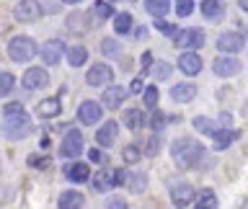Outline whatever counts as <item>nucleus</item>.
I'll list each match as a JSON object with an SVG mask.
<instances>
[{"mask_svg":"<svg viewBox=\"0 0 248 209\" xmlns=\"http://www.w3.org/2000/svg\"><path fill=\"white\" fill-rule=\"evenodd\" d=\"M34 132V124H31L29 114L23 111L21 104H5L3 106V134L5 139H23Z\"/></svg>","mask_w":248,"mask_h":209,"instance_id":"f257e3e1","label":"nucleus"},{"mask_svg":"<svg viewBox=\"0 0 248 209\" xmlns=\"http://www.w3.org/2000/svg\"><path fill=\"white\" fill-rule=\"evenodd\" d=\"M170 158L176 160L178 168H197L199 160L204 158V147H202L197 139L181 137L170 145Z\"/></svg>","mask_w":248,"mask_h":209,"instance_id":"f03ea898","label":"nucleus"},{"mask_svg":"<svg viewBox=\"0 0 248 209\" xmlns=\"http://www.w3.org/2000/svg\"><path fill=\"white\" fill-rule=\"evenodd\" d=\"M8 57L13 62H31L36 57V44L29 36H13L8 42Z\"/></svg>","mask_w":248,"mask_h":209,"instance_id":"7ed1b4c3","label":"nucleus"},{"mask_svg":"<svg viewBox=\"0 0 248 209\" xmlns=\"http://www.w3.org/2000/svg\"><path fill=\"white\" fill-rule=\"evenodd\" d=\"M65 54H67V46H65L62 39H49V42L42 44V62H44V65H49V67L57 65Z\"/></svg>","mask_w":248,"mask_h":209,"instance_id":"20e7f679","label":"nucleus"},{"mask_svg":"<svg viewBox=\"0 0 248 209\" xmlns=\"http://www.w3.org/2000/svg\"><path fill=\"white\" fill-rule=\"evenodd\" d=\"M46 83H49V75H46L44 67H29L21 75V85L26 90H42V88H46Z\"/></svg>","mask_w":248,"mask_h":209,"instance_id":"39448f33","label":"nucleus"},{"mask_svg":"<svg viewBox=\"0 0 248 209\" xmlns=\"http://www.w3.org/2000/svg\"><path fill=\"white\" fill-rule=\"evenodd\" d=\"M60 152L62 158H78L83 152V134L78 129H67V134L62 137V145H60Z\"/></svg>","mask_w":248,"mask_h":209,"instance_id":"423d86ee","label":"nucleus"},{"mask_svg":"<svg viewBox=\"0 0 248 209\" xmlns=\"http://www.w3.org/2000/svg\"><path fill=\"white\" fill-rule=\"evenodd\" d=\"M243 46H246V39L238 31H225V34L217 36V49L222 54H238Z\"/></svg>","mask_w":248,"mask_h":209,"instance_id":"0eeeda50","label":"nucleus"},{"mask_svg":"<svg viewBox=\"0 0 248 209\" xmlns=\"http://www.w3.org/2000/svg\"><path fill=\"white\" fill-rule=\"evenodd\" d=\"M111 77H114L111 67L104 65V62H98V65H91L88 75H85V83H88L91 88H104L106 83H111Z\"/></svg>","mask_w":248,"mask_h":209,"instance_id":"6e6552de","label":"nucleus"},{"mask_svg":"<svg viewBox=\"0 0 248 209\" xmlns=\"http://www.w3.org/2000/svg\"><path fill=\"white\" fill-rule=\"evenodd\" d=\"M178 70L186 75V77H194L202 73V57L194 49H184V54L178 57Z\"/></svg>","mask_w":248,"mask_h":209,"instance_id":"1a4fd4ad","label":"nucleus"},{"mask_svg":"<svg viewBox=\"0 0 248 209\" xmlns=\"http://www.w3.org/2000/svg\"><path fill=\"white\" fill-rule=\"evenodd\" d=\"M16 21L21 23H34L39 15H42V5L36 3V0H21L18 5H16Z\"/></svg>","mask_w":248,"mask_h":209,"instance_id":"9d476101","label":"nucleus"},{"mask_svg":"<svg viewBox=\"0 0 248 209\" xmlns=\"http://www.w3.org/2000/svg\"><path fill=\"white\" fill-rule=\"evenodd\" d=\"M101 104H96V101H83L80 106H78V121L85 124V127H91V124H98L101 119Z\"/></svg>","mask_w":248,"mask_h":209,"instance_id":"9b49d317","label":"nucleus"},{"mask_svg":"<svg viewBox=\"0 0 248 209\" xmlns=\"http://www.w3.org/2000/svg\"><path fill=\"white\" fill-rule=\"evenodd\" d=\"M194 199H197V194H194V189L186 181L170 186V201L176 207H189V204H194Z\"/></svg>","mask_w":248,"mask_h":209,"instance_id":"f8f14e48","label":"nucleus"},{"mask_svg":"<svg viewBox=\"0 0 248 209\" xmlns=\"http://www.w3.org/2000/svg\"><path fill=\"white\" fill-rule=\"evenodd\" d=\"M212 70H215L217 77H235L240 73V62L235 57H217Z\"/></svg>","mask_w":248,"mask_h":209,"instance_id":"ddd939ff","label":"nucleus"},{"mask_svg":"<svg viewBox=\"0 0 248 209\" xmlns=\"http://www.w3.org/2000/svg\"><path fill=\"white\" fill-rule=\"evenodd\" d=\"M178 46H184V49H199V46H204V31L202 29H186L181 31V36L176 39Z\"/></svg>","mask_w":248,"mask_h":209,"instance_id":"4468645a","label":"nucleus"},{"mask_svg":"<svg viewBox=\"0 0 248 209\" xmlns=\"http://www.w3.org/2000/svg\"><path fill=\"white\" fill-rule=\"evenodd\" d=\"M129 90H124L122 85H108V88L104 90V106L108 108V111H116V108H122L124 98H127Z\"/></svg>","mask_w":248,"mask_h":209,"instance_id":"2eb2a0df","label":"nucleus"},{"mask_svg":"<svg viewBox=\"0 0 248 209\" xmlns=\"http://www.w3.org/2000/svg\"><path fill=\"white\" fill-rule=\"evenodd\" d=\"M116 134H119V124H116V121H104V127L96 132L98 147H111L116 142Z\"/></svg>","mask_w":248,"mask_h":209,"instance_id":"dca6fc26","label":"nucleus"},{"mask_svg":"<svg viewBox=\"0 0 248 209\" xmlns=\"http://www.w3.org/2000/svg\"><path fill=\"white\" fill-rule=\"evenodd\" d=\"M65 178L70 183H83L91 178V168L85 163H67L65 165Z\"/></svg>","mask_w":248,"mask_h":209,"instance_id":"f3484780","label":"nucleus"},{"mask_svg":"<svg viewBox=\"0 0 248 209\" xmlns=\"http://www.w3.org/2000/svg\"><path fill=\"white\" fill-rule=\"evenodd\" d=\"M170 98H173L176 104H189V101L197 98V85L194 83H178L170 88Z\"/></svg>","mask_w":248,"mask_h":209,"instance_id":"a211bd4d","label":"nucleus"},{"mask_svg":"<svg viewBox=\"0 0 248 209\" xmlns=\"http://www.w3.org/2000/svg\"><path fill=\"white\" fill-rule=\"evenodd\" d=\"M238 137H240L238 129H228V127H225V129H217L212 134V139H215L212 145H215V150H225V147H230Z\"/></svg>","mask_w":248,"mask_h":209,"instance_id":"6ab92c4d","label":"nucleus"},{"mask_svg":"<svg viewBox=\"0 0 248 209\" xmlns=\"http://www.w3.org/2000/svg\"><path fill=\"white\" fill-rule=\"evenodd\" d=\"M202 13H204L207 21L217 23V21H222V15H225V3L222 0H204V3H202Z\"/></svg>","mask_w":248,"mask_h":209,"instance_id":"aec40b11","label":"nucleus"},{"mask_svg":"<svg viewBox=\"0 0 248 209\" xmlns=\"http://www.w3.org/2000/svg\"><path fill=\"white\" fill-rule=\"evenodd\" d=\"M124 127L132 129V132H137V129H142L145 127V121H147V116L145 111H140V108H124Z\"/></svg>","mask_w":248,"mask_h":209,"instance_id":"412c9836","label":"nucleus"},{"mask_svg":"<svg viewBox=\"0 0 248 209\" xmlns=\"http://www.w3.org/2000/svg\"><path fill=\"white\" fill-rule=\"evenodd\" d=\"M85 204V196L80 191H62L60 199H57V207L60 209H78Z\"/></svg>","mask_w":248,"mask_h":209,"instance_id":"4be33fe9","label":"nucleus"},{"mask_svg":"<svg viewBox=\"0 0 248 209\" xmlns=\"http://www.w3.org/2000/svg\"><path fill=\"white\" fill-rule=\"evenodd\" d=\"M116 183V170H101V173H96V178H93V189L96 191H111Z\"/></svg>","mask_w":248,"mask_h":209,"instance_id":"5701e85b","label":"nucleus"},{"mask_svg":"<svg viewBox=\"0 0 248 209\" xmlns=\"http://www.w3.org/2000/svg\"><path fill=\"white\" fill-rule=\"evenodd\" d=\"M60 111H62L60 98H44L42 104L36 106V114L42 116V119H54V116H60Z\"/></svg>","mask_w":248,"mask_h":209,"instance_id":"b1692460","label":"nucleus"},{"mask_svg":"<svg viewBox=\"0 0 248 209\" xmlns=\"http://www.w3.org/2000/svg\"><path fill=\"white\" fill-rule=\"evenodd\" d=\"M67 29L73 31V34H85V31L91 29V18L85 13H70L67 15Z\"/></svg>","mask_w":248,"mask_h":209,"instance_id":"393cba45","label":"nucleus"},{"mask_svg":"<svg viewBox=\"0 0 248 209\" xmlns=\"http://www.w3.org/2000/svg\"><path fill=\"white\" fill-rule=\"evenodd\" d=\"M168 8H170V0H145V11L155 15V18L168 15Z\"/></svg>","mask_w":248,"mask_h":209,"instance_id":"a878e982","label":"nucleus"},{"mask_svg":"<svg viewBox=\"0 0 248 209\" xmlns=\"http://www.w3.org/2000/svg\"><path fill=\"white\" fill-rule=\"evenodd\" d=\"M67 62H70V67H83L85 62H88V49H85V46H73V49H67Z\"/></svg>","mask_w":248,"mask_h":209,"instance_id":"bb28decb","label":"nucleus"},{"mask_svg":"<svg viewBox=\"0 0 248 209\" xmlns=\"http://www.w3.org/2000/svg\"><path fill=\"white\" fill-rule=\"evenodd\" d=\"M132 26H135V23H132V13H116L114 15V31H116V34L127 36L132 31Z\"/></svg>","mask_w":248,"mask_h":209,"instance_id":"cd10ccee","label":"nucleus"},{"mask_svg":"<svg viewBox=\"0 0 248 209\" xmlns=\"http://www.w3.org/2000/svg\"><path fill=\"white\" fill-rule=\"evenodd\" d=\"M101 54H104V57H122V44L108 36L101 42Z\"/></svg>","mask_w":248,"mask_h":209,"instance_id":"c85d7f7f","label":"nucleus"},{"mask_svg":"<svg viewBox=\"0 0 248 209\" xmlns=\"http://www.w3.org/2000/svg\"><path fill=\"white\" fill-rule=\"evenodd\" d=\"M194 207H199V209H204V207H217V194L215 191H199L197 194V199H194Z\"/></svg>","mask_w":248,"mask_h":209,"instance_id":"c756f323","label":"nucleus"},{"mask_svg":"<svg viewBox=\"0 0 248 209\" xmlns=\"http://www.w3.org/2000/svg\"><path fill=\"white\" fill-rule=\"evenodd\" d=\"M127 186H129V191L142 194V191L147 189V176H145V173H129V178H127Z\"/></svg>","mask_w":248,"mask_h":209,"instance_id":"7c9ffc66","label":"nucleus"},{"mask_svg":"<svg viewBox=\"0 0 248 209\" xmlns=\"http://www.w3.org/2000/svg\"><path fill=\"white\" fill-rule=\"evenodd\" d=\"M93 15L101 18V21H106V18H111V15H116V13H114V5L108 3V0H98V3L93 5Z\"/></svg>","mask_w":248,"mask_h":209,"instance_id":"2f4dec72","label":"nucleus"},{"mask_svg":"<svg viewBox=\"0 0 248 209\" xmlns=\"http://www.w3.org/2000/svg\"><path fill=\"white\" fill-rule=\"evenodd\" d=\"M194 129L202 132V134H215V132H217V124H215V119H207V116H197V119H194Z\"/></svg>","mask_w":248,"mask_h":209,"instance_id":"473e14b6","label":"nucleus"},{"mask_svg":"<svg viewBox=\"0 0 248 209\" xmlns=\"http://www.w3.org/2000/svg\"><path fill=\"white\" fill-rule=\"evenodd\" d=\"M140 158H142V150H140L137 145H127V147L122 150V160H124V163H137Z\"/></svg>","mask_w":248,"mask_h":209,"instance_id":"72a5a7b5","label":"nucleus"},{"mask_svg":"<svg viewBox=\"0 0 248 209\" xmlns=\"http://www.w3.org/2000/svg\"><path fill=\"white\" fill-rule=\"evenodd\" d=\"M142 101H145L147 108H155L158 106V88H155V85H147L142 90Z\"/></svg>","mask_w":248,"mask_h":209,"instance_id":"f704fd0d","label":"nucleus"},{"mask_svg":"<svg viewBox=\"0 0 248 209\" xmlns=\"http://www.w3.org/2000/svg\"><path fill=\"white\" fill-rule=\"evenodd\" d=\"M170 73H173V67H170L168 62H158L153 70V77L155 80H166V77H170Z\"/></svg>","mask_w":248,"mask_h":209,"instance_id":"c9c22d12","label":"nucleus"},{"mask_svg":"<svg viewBox=\"0 0 248 209\" xmlns=\"http://www.w3.org/2000/svg\"><path fill=\"white\" fill-rule=\"evenodd\" d=\"M191 13H194V0H176V15L186 18Z\"/></svg>","mask_w":248,"mask_h":209,"instance_id":"e433bc0d","label":"nucleus"},{"mask_svg":"<svg viewBox=\"0 0 248 209\" xmlns=\"http://www.w3.org/2000/svg\"><path fill=\"white\" fill-rule=\"evenodd\" d=\"M11 90H13V75L3 73V75H0V96H8Z\"/></svg>","mask_w":248,"mask_h":209,"instance_id":"4c0bfd02","label":"nucleus"},{"mask_svg":"<svg viewBox=\"0 0 248 209\" xmlns=\"http://www.w3.org/2000/svg\"><path fill=\"white\" fill-rule=\"evenodd\" d=\"M158 29L163 31V34H168L170 39H173V42H176L178 36H181V31H178L176 26H170V23H166V21H163V18H158Z\"/></svg>","mask_w":248,"mask_h":209,"instance_id":"58836bf2","label":"nucleus"},{"mask_svg":"<svg viewBox=\"0 0 248 209\" xmlns=\"http://www.w3.org/2000/svg\"><path fill=\"white\" fill-rule=\"evenodd\" d=\"M158 150H160V137H158V134L147 137V145H145V155H150V158H153V155L158 152Z\"/></svg>","mask_w":248,"mask_h":209,"instance_id":"ea45409f","label":"nucleus"},{"mask_svg":"<svg viewBox=\"0 0 248 209\" xmlns=\"http://www.w3.org/2000/svg\"><path fill=\"white\" fill-rule=\"evenodd\" d=\"M150 127H153L155 132H160L163 127H166V114H163V111H155V114L150 116Z\"/></svg>","mask_w":248,"mask_h":209,"instance_id":"a19ab883","label":"nucleus"},{"mask_svg":"<svg viewBox=\"0 0 248 209\" xmlns=\"http://www.w3.org/2000/svg\"><path fill=\"white\" fill-rule=\"evenodd\" d=\"M29 165L31 168H46L49 165V158L46 155H29Z\"/></svg>","mask_w":248,"mask_h":209,"instance_id":"79ce46f5","label":"nucleus"},{"mask_svg":"<svg viewBox=\"0 0 248 209\" xmlns=\"http://www.w3.org/2000/svg\"><path fill=\"white\" fill-rule=\"evenodd\" d=\"M88 160H91V163H106L108 158H106V152H101L98 147H96V150H91V152H88Z\"/></svg>","mask_w":248,"mask_h":209,"instance_id":"37998d69","label":"nucleus"},{"mask_svg":"<svg viewBox=\"0 0 248 209\" xmlns=\"http://www.w3.org/2000/svg\"><path fill=\"white\" fill-rule=\"evenodd\" d=\"M140 67H142V70H150L153 67V52L140 54Z\"/></svg>","mask_w":248,"mask_h":209,"instance_id":"c03bdc74","label":"nucleus"},{"mask_svg":"<svg viewBox=\"0 0 248 209\" xmlns=\"http://www.w3.org/2000/svg\"><path fill=\"white\" fill-rule=\"evenodd\" d=\"M129 90L132 93H142L145 88H142V80H140V77H135V80H132V85H129Z\"/></svg>","mask_w":248,"mask_h":209,"instance_id":"a18cd8bd","label":"nucleus"},{"mask_svg":"<svg viewBox=\"0 0 248 209\" xmlns=\"http://www.w3.org/2000/svg\"><path fill=\"white\" fill-rule=\"evenodd\" d=\"M108 207H116V209H119V207H127V201L119 199V196H114V199H108Z\"/></svg>","mask_w":248,"mask_h":209,"instance_id":"49530a36","label":"nucleus"},{"mask_svg":"<svg viewBox=\"0 0 248 209\" xmlns=\"http://www.w3.org/2000/svg\"><path fill=\"white\" fill-rule=\"evenodd\" d=\"M230 121H232L230 114H220V124H222V127H230Z\"/></svg>","mask_w":248,"mask_h":209,"instance_id":"de8ad7c7","label":"nucleus"},{"mask_svg":"<svg viewBox=\"0 0 248 209\" xmlns=\"http://www.w3.org/2000/svg\"><path fill=\"white\" fill-rule=\"evenodd\" d=\"M135 34H137V36H135V39H147V34H150V31H147V29H145V26H140V29H137V31H135Z\"/></svg>","mask_w":248,"mask_h":209,"instance_id":"09e8293b","label":"nucleus"},{"mask_svg":"<svg viewBox=\"0 0 248 209\" xmlns=\"http://www.w3.org/2000/svg\"><path fill=\"white\" fill-rule=\"evenodd\" d=\"M238 5H240V11L248 13V0H238Z\"/></svg>","mask_w":248,"mask_h":209,"instance_id":"8fccbe9b","label":"nucleus"},{"mask_svg":"<svg viewBox=\"0 0 248 209\" xmlns=\"http://www.w3.org/2000/svg\"><path fill=\"white\" fill-rule=\"evenodd\" d=\"M62 3H67V5H75V3H83V0H62Z\"/></svg>","mask_w":248,"mask_h":209,"instance_id":"3c124183","label":"nucleus"}]
</instances>
